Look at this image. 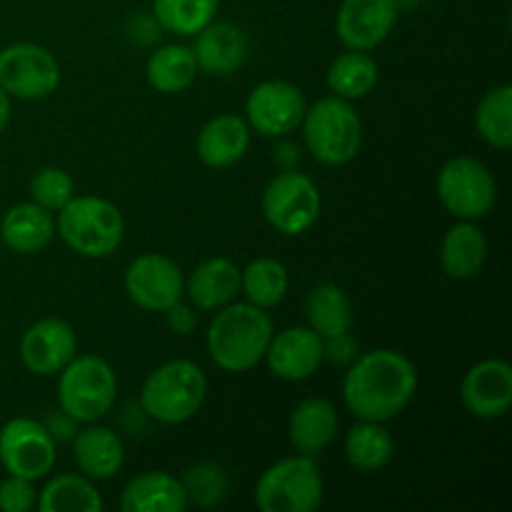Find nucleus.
<instances>
[{
  "label": "nucleus",
  "instance_id": "15",
  "mask_svg": "<svg viewBox=\"0 0 512 512\" xmlns=\"http://www.w3.org/2000/svg\"><path fill=\"white\" fill-rule=\"evenodd\" d=\"M78 355L73 325L60 318H43L30 325L20 338V360L25 370L40 378L58 375Z\"/></svg>",
  "mask_w": 512,
  "mask_h": 512
},
{
  "label": "nucleus",
  "instance_id": "35",
  "mask_svg": "<svg viewBox=\"0 0 512 512\" xmlns=\"http://www.w3.org/2000/svg\"><path fill=\"white\" fill-rule=\"evenodd\" d=\"M73 195L75 183L63 168H40L30 180V200L50 213H58Z\"/></svg>",
  "mask_w": 512,
  "mask_h": 512
},
{
  "label": "nucleus",
  "instance_id": "32",
  "mask_svg": "<svg viewBox=\"0 0 512 512\" xmlns=\"http://www.w3.org/2000/svg\"><path fill=\"white\" fill-rule=\"evenodd\" d=\"M475 130L495 150L512 145V85L490 88L475 108Z\"/></svg>",
  "mask_w": 512,
  "mask_h": 512
},
{
  "label": "nucleus",
  "instance_id": "8",
  "mask_svg": "<svg viewBox=\"0 0 512 512\" xmlns=\"http://www.w3.org/2000/svg\"><path fill=\"white\" fill-rule=\"evenodd\" d=\"M263 218L283 235H303L318 223L323 198L313 178L295 170H280L268 180L260 198Z\"/></svg>",
  "mask_w": 512,
  "mask_h": 512
},
{
  "label": "nucleus",
  "instance_id": "18",
  "mask_svg": "<svg viewBox=\"0 0 512 512\" xmlns=\"http://www.w3.org/2000/svg\"><path fill=\"white\" fill-rule=\"evenodd\" d=\"M193 38V55L200 73H208L213 78H228V75L238 73L248 60V35L238 25L213 20Z\"/></svg>",
  "mask_w": 512,
  "mask_h": 512
},
{
  "label": "nucleus",
  "instance_id": "39",
  "mask_svg": "<svg viewBox=\"0 0 512 512\" xmlns=\"http://www.w3.org/2000/svg\"><path fill=\"white\" fill-rule=\"evenodd\" d=\"M43 425L50 433V438L55 440V445H60V443H70V440L75 438L80 423H75V420L70 418L68 413H63V410H58V413L48 415V418L43 420Z\"/></svg>",
  "mask_w": 512,
  "mask_h": 512
},
{
  "label": "nucleus",
  "instance_id": "2",
  "mask_svg": "<svg viewBox=\"0 0 512 512\" xmlns=\"http://www.w3.org/2000/svg\"><path fill=\"white\" fill-rule=\"evenodd\" d=\"M273 318L253 303H228L215 310L205 333L210 360L225 373H248L263 363L273 338Z\"/></svg>",
  "mask_w": 512,
  "mask_h": 512
},
{
  "label": "nucleus",
  "instance_id": "26",
  "mask_svg": "<svg viewBox=\"0 0 512 512\" xmlns=\"http://www.w3.org/2000/svg\"><path fill=\"white\" fill-rule=\"evenodd\" d=\"M198 73L193 48L183 43L160 45L145 63V78H148L150 88L163 95L185 93L195 83Z\"/></svg>",
  "mask_w": 512,
  "mask_h": 512
},
{
  "label": "nucleus",
  "instance_id": "7",
  "mask_svg": "<svg viewBox=\"0 0 512 512\" xmlns=\"http://www.w3.org/2000/svg\"><path fill=\"white\" fill-rule=\"evenodd\" d=\"M323 498V473L308 455L278 460L255 483V505L263 512H315Z\"/></svg>",
  "mask_w": 512,
  "mask_h": 512
},
{
  "label": "nucleus",
  "instance_id": "41",
  "mask_svg": "<svg viewBox=\"0 0 512 512\" xmlns=\"http://www.w3.org/2000/svg\"><path fill=\"white\" fill-rule=\"evenodd\" d=\"M8 123H10V98L8 93L0 88V135H3V130L8 128Z\"/></svg>",
  "mask_w": 512,
  "mask_h": 512
},
{
  "label": "nucleus",
  "instance_id": "23",
  "mask_svg": "<svg viewBox=\"0 0 512 512\" xmlns=\"http://www.w3.org/2000/svg\"><path fill=\"white\" fill-rule=\"evenodd\" d=\"M240 295V268L228 258H208L185 278V298L195 310L215 313Z\"/></svg>",
  "mask_w": 512,
  "mask_h": 512
},
{
  "label": "nucleus",
  "instance_id": "28",
  "mask_svg": "<svg viewBox=\"0 0 512 512\" xmlns=\"http://www.w3.org/2000/svg\"><path fill=\"white\" fill-rule=\"evenodd\" d=\"M393 435L383 423L358 420L345 433V460L360 473H378L393 460Z\"/></svg>",
  "mask_w": 512,
  "mask_h": 512
},
{
  "label": "nucleus",
  "instance_id": "22",
  "mask_svg": "<svg viewBox=\"0 0 512 512\" xmlns=\"http://www.w3.org/2000/svg\"><path fill=\"white\" fill-rule=\"evenodd\" d=\"M183 480L165 470H145L120 493V510L123 512H183L188 510Z\"/></svg>",
  "mask_w": 512,
  "mask_h": 512
},
{
  "label": "nucleus",
  "instance_id": "4",
  "mask_svg": "<svg viewBox=\"0 0 512 512\" xmlns=\"http://www.w3.org/2000/svg\"><path fill=\"white\" fill-rule=\"evenodd\" d=\"M208 395V378L193 360H168L145 378L140 410L155 423L183 425L198 415Z\"/></svg>",
  "mask_w": 512,
  "mask_h": 512
},
{
  "label": "nucleus",
  "instance_id": "5",
  "mask_svg": "<svg viewBox=\"0 0 512 512\" xmlns=\"http://www.w3.org/2000/svg\"><path fill=\"white\" fill-rule=\"evenodd\" d=\"M303 140L308 153L328 168L348 165L363 145V120L350 100L328 95L305 108Z\"/></svg>",
  "mask_w": 512,
  "mask_h": 512
},
{
  "label": "nucleus",
  "instance_id": "30",
  "mask_svg": "<svg viewBox=\"0 0 512 512\" xmlns=\"http://www.w3.org/2000/svg\"><path fill=\"white\" fill-rule=\"evenodd\" d=\"M305 315H308V325L320 338H333V335L348 333L353 325V303L340 285L320 283L310 290L305 300Z\"/></svg>",
  "mask_w": 512,
  "mask_h": 512
},
{
  "label": "nucleus",
  "instance_id": "21",
  "mask_svg": "<svg viewBox=\"0 0 512 512\" xmlns=\"http://www.w3.org/2000/svg\"><path fill=\"white\" fill-rule=\"evenodd\" d=\"M70 443H73L75 465L90 480H110L123 470V440L105 425L85 423V428H80Z\"/></svg>",
  "mask_w": 512,
  "mask_h": 512
},
{
  "label": "nucleus",
  "instance_id": "12",
  "mask_svg": "<svg viewBox=\"0 0 512 512\" xmlns=\"http://www.w3.org/2000/svg\"><path fill=\"white\" fill-rule=\"evenodd\" d=\"M308 103L290 80H265L245 98V123L263 138H288L300 128Z\"/></svg>",
  "mask_w": 512,
  "mask_h": 512
},
{
  "label": "nucleus",
  "instance_id": "3",
  "mask_svg": "<svg viewBox=\"0 0 512 512\" xmlns=\"http://www.w3.org/2000/svg\"><path fill=\"white\" fill-rule=\"evenodd\" d=\"M55 235L80 258H108L125 238V218L118 205L98 195H73L55 213Z\"/></svg>",
  "mask_w": 512,
  "mask_h": 512
},
{
  "label": "nucleus",
  "instance_id": "36",
  "mask_svg": "<svg viewBox=\"0 0 512 512\" xmlns=\"http://www.w3.org/2000/svg\"><path fill=\"white\" fill-rule=\"evenodd\" d=\"M38 503V490L33 480L8 475L0 483V510L5 512H30Z\"/></svg>",
  "mask_w": 512,
  "mask_h": 512
},
{
  "label": "nucleus",
  "instance_id": "33",
  "mask_svg": "<svg viewBox=\"0 0 512 512\" xmlns=\"http://www.w3.org/2000/svg\"><path fill=\"white\" fill-rule=\"evenodd\" d=\"M220 0H153V18L168 33L193 38L218 15Z\"/></svg>",
  "mask_w": 512,
  "mask_h": 512
},
{
  "label": "nucleus",
  "instance_id": "13",
  "mask_svg": "<svg viewBox=\"0 0 512 512\" xmlns=\"http://www.w3.org/2000/svg\"><path fill=\"white\" fill-rule=\"evenodd\" d=\"M123 288L138 308L165 313L185 300V273L168 255L143 253L125 270Z\"/></svg>",
  "mask_w": 512,
  "mask_h": 512
},
{
  "label": "nucleus",
  "instance_id": "16",
  "mask_svg": "<svg viewBox=\"0 0 512 512\" xmlns=\"http://www.w3.org/2000/svg\"><path fill=\"white\" fill-rule=\"evenodd\" d=\"M263 360L278 380L303 383L323 365V338L310 325H293L273 333Z\"/></svg>",
  "mask_w": 512,
  "mask_h": 512
},
{
  "label": "nucleus",
  "instance_id": "34",
  "mask_svg": "<svg viewBox=\"0 0 512 512\" xmlns=\"http://www.w3.org/2000/svg\"><path fill=\"white\" fill-rule=\"evenodd\" d=\"M180 480H183L188 503L198 505V508H215L228 495V473H225L223 465L210 463V460L190 465Z\"/></svg>",
  "mask_w": 512,
  "mask_h": 512
},
{
  "label": "nucleus",
  "instance_id": "25",
  "mask_svg": "<svg viewBox=\"0 0 512 512\" xmlns=\"http://www.w3.org/2000/svg\"><path fill=\"white\" fill-rule=\"evenodd\" d=\"M488 263V235L475 220H460L440 243V265L453 280H470Z\"/></svg>",
  "mask_w": 512,
  "mask_h": 512
},
{
  "label": "nucleus",
  "instance_id": "24",
  "mask_svg": "<svg viewBox=\"0 0 512 512\" xmlns=\"http://www.w3.org/2000/svg\"><path fill=\"white\" fill-rule=\"evenodd\" d=\"M55 238V218L50 210L40 208L33 200L18 203L0 220V240L18 255H35L48 248Z\"/></svg>",
  "mask_w": 512,
  "mask_h": 512
},
{
  "label": "nucleus",
  "instance_id": "29",
  "mask_svg": "<svg viewBox=\"0 0 512 512\" xmlns=\"http://www.w3.org/2000/svg\"><path fill=\"white\" fill-rule=\"evenodd\" d=\"M380 78V68L375 58L365 50H348L340 53L328 68V88L338 98L355 100L365 98L375 90Z\"/></svg>",
  "mask_w": 512,
  "mask_h": 512
},
{
  "label": "nucleus",
  "instance_id": "14",
  "mask_svg": "<svg viewBox=\"0 0 512 512\" xmlns=\"http://www.w3.org/2000/svg\"><path fill=\"white\" fill-rule=\"evenodd\" d=\"M398 13V0H343L335 15V33L348 50L370 53L393 33Z\"/></svg>",
  "mask_w": 512,
  "mask_h": 512
},
{
  "label": "nucleus",
  "instance_id": "10",
  "mask_svg": "<svg viewBox=\"0 0 512 512\" xmlns=\"http://www.w3.org/2000/svg\"><path fill=\"white\" fill-rule=\"evenodd\" d=\"M60 85V65L38 43H10L0 50V88L10 100L50 98Z\"/></svg>",
  "mask_w": 512,
  "mask_h": 512
},
{
  "label": "nucleus",
  "instance_id": "11",
  "mask_svg": "<svg viewBox=\"0 0 512 512\" xmlns=\"http://www.w3.org/2000/svg\"><path fill=\"white\" fill-rule=\"evenodd\" d=\"M58 460V445L45 430L43 420L10 418L0 428V465L8 475L25 480L48 478Z\"/></svg>",
  "mask_w": 512,
  "mask_h": 512
},
{
  "label": "nucleus",
  "instance_id": "19",
  "mask_svg": "<svg viewBox=\"0 0 512 512\" xmlns=\"http://www.w3.org/2000/svg\"><path fill=\"white\" fill-rule=\"evenodd\" d=\"M250 148V125L245 118L233 113L213 115L208 123L200 128L195 150H198L200 163L213 170L230 168L240 163Z\"/></svg>",
  "mask_w": 512,
  "mask_h": 512
},
{
  "label": "nucleus",
  "instance_id": "20",
  "mask_svg": "<svg viewBox=\"0 0 512 512\" xmlns=\"http://www.w3.org/2000/svg\"><path fill=\"white\" fill-rule=\"evenodd\" d=\"M338 410L325 398H305L288 420V440L298 455L318 458L338 438Z\"/></svg>",
  "mask_w": 512,
  "mask_h": 512
},
{
  "label": "nucleus",
  "instance_id": "37",
  "mask_svg": "<svg viewBox=\"0 0 512 512\" xmlns=\"http://www.w3.org/2000/svg\"><path fill=\"white\" fill-rule=\"evenodd\" d=\"M323 358L335 365H350L358 358V343L350 338V330L333 338H323Z\"/></svg>",
  "mask_w": 512,
  "mask_h": 512
},
{
  "label": "nucleus",
  "instance_id": "9",
  "mask_svg": "<svg viewBox=\"0 0 512 512\" xmlns=\"http://www.w3.org/2000/svg\"><path fill=\"white\" fill-rule=\"evenodd\" d=\"M435 190L443 208L458 220H480L498 203V183L488 165L470 155L450 158L440 168Z\"/></svg>",
  "mask_w": 512,
  "mask_h": 512
},
{
  "label": "nucleus",
  "instance_id": "1",
  "mask_svg": "<svg viewBox=\"0 0 512 512\" xmlns=\"http://www.w3.org/2000/svg\"><path fill=\"white\" fill-rule=\"evenodd\" d=\"M418 393V368L408 355L390 348L370 350L350 363L343 378L345 408L358 420L388 423Z\"/></svg>",
  "mask_w": 512,
  "mask_h": 512
},
{
  "label": "nucleus",
  "instance_id": "17",
  "mask_svg": "<svg viewBox=\"0 0 512 512\" xmlns=\"http://www.w3.org/2000/svg\"><path fill=\"white\" fill-rule=\"evenodd\" d=\"M460 400L475 418H505L512 408V368L498 358L480 360L465 373L460 383Z\"/></svg>",
  "mask_w": 512,
  "mask_h": 512
},
{
  "label": "nucleus",
  "instance_id": "31",
  "mask_svg": "<svg viewBox=\"0 0 512 512\" xmlns=\"http://www.w3.org/2000/svg\"><path fill=\"white\" fill-rule=\"evenodd\" d=\"M290 290V275L280 260L255 258L240 270V295L258 308L270 310L285 300Z\"/></svg>",
  "mask_w": 512,
  "mask_h": 512
},
{
  "label": "nucleus",
  "instance_id": "38",
  "mask_svg": "<svg viewBox=\"0 0 512 512\" xmlns=\"http://www.w3.org/2000/svg\"><path fill=\"white\" fill-rule=\"evenodd\" d=\"M163 315H165V323H168V328L173 330L175 335L193 333L195 325H198V318H195V308H193V305L183 303V300H180V303H175L173 308L165 310Z\"/></svg>",
  "mask_w": 512,
  "mask_h": 512
},
{
  "label": "nucleus",
  "instance_id": "6",
  "mask_svg": "<svg viewBox=\"0 0 512 512\" xmlns=\"http://www.w3.org/2000/svg\"><path fill=\"white\" fill-rule=\"evenodd\" d=\"M118 400V375L100 355H75L58 373V408L75 423H98Z\"/></svg>",
  "mask_w": 512,
  "mask_h": 512
},
{
  "label": "nucleus",
  "instance_id": "27",
  "mask_svg": "<svg viewBox=\"0 0 512 512\" xmlns=\"http://www.w3.org/2000/svg\"><path fill=\"white\" fill-rule=\"evenodd\" d=\"M35 508L40 512H103L105 500L88 475L60 473L45 483Z\"/></svg>",
  "mask_w": 512,
  "mask_h": 512
},
{
  "label": "nucleus",
  "instance_id": "40",
  "mask_svg": "<svg viewBox=\"0 0 512 512\" xmlns=\"http://www.w3.org/2000/svg\"><path fill=\"white\" fill-rule=\"evenodd\" d=\"M300 163V148L290 140H283V143L275 148V165L280 170H295Z\"/></svg>",
  "mask_w": 512,
  "mask_h": 512
}]
</instances>
